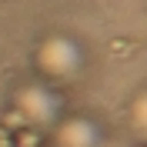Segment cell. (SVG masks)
I'll return each instance as SVG.
<instances>
[{
  "label": "cell",
  "instance_id": "obj_2",
  "mask_svg": "<svg viewBox=\"0 0 147 147\" xmlns=\"http://www.w3.org/2000/svg\"><path fill=\"white\" fill-rule=\"evenodd\" d=\"M77 64H80V54H77V47L70 44V40H47L44 50H40V67H44L47 74H54V77H67V74L77 70Z\"/></svg>",
  "mask_w": 147,
  "mask_h": 147
},
{
  "label": "cell",
  "instance_id": "obj_4",
  "mask_svg": "<svg viewBox=\"0 0 147 147\" xmlns=\"http://www.w3.org/2000/svg\"><path fill=\"white\" fill-rule=\"evenodd\" d=\"M134 124L147 130V94H144V97H140L137 104H134Z\"/></svg>",
  "mask_w": 147,
  "mask_h": 147
},
{
  "label": "cell",
  "instance_id": "obj_1",
  "mask_svg": "<svg viewBox=\"0 0 147 147\" xmlns=\"http://www.w3.org/2000/svg\"><path fill=\"white\" fill-rule=\"evenodd\" d=\"M17 107H20V117L30 120V124H50L54 120V110H57V100H54V94L47 90V87L34 84V87H24L20 90Z\"/></svg>",
  "mask_w": 147,
  "mask_h": 147
},
{
  "label": "cell",
  "instance_id": "obj_3",
  "mask_svg": "<svg viewBox=\"0 0 147 147\" xmlns=\"http://www.w3.org/2000/svg\"><path fill=\"white\" fill-rule=\"evenodd\" d=\"M100 144V130L90 120H70L60 127V147H97Z\"/></svg>",
  "mask_w": 147,
  "mask_h": 147
}]
</instances>
